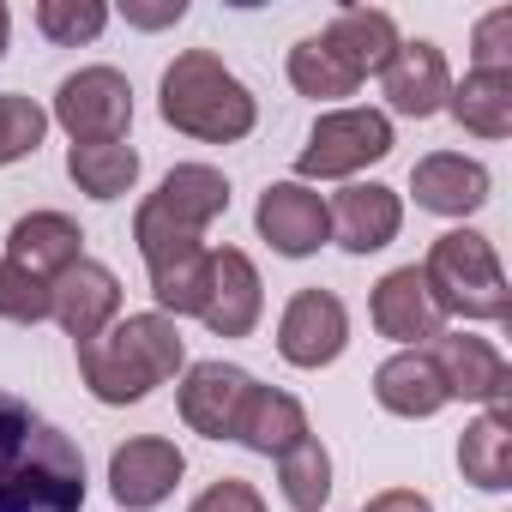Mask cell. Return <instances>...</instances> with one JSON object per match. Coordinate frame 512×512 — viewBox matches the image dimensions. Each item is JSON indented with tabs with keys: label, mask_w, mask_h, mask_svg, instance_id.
I'll list each match as a JSON object with an SVG mask.
<instances>
[{
	"label": "cell",
	"mask_w": 512,
	"mask_h": 512,
	"mask_svg": "<svg viewBox=\"0 0 512 512\" xmlns=\"http://www.w3.org/2000/svg\"><path fill=\"white\" fill-rule=\"evenodd\" d=\"M410 193L422 211L434 217H470L488 205L494 193V175L482 157H464V151H428L416 169H410Z\"/></svg>",
	"instance_id": "cell-18"
},
{
	"label": "cell",
	"mask_w": 512,
	"mask_h": 512,
	"mask_svg": "<svg viewBox=\"0 0 512 512\" xmlns=\"http://www.w3.org/2000/svg\"><path fill=\"white\" fill-rule=\"evenodd\" d=\"M266 314V284L260 266L247 260L241 247H211V278H205V302L199 320L211 338H247Z\"/></svg>",
	"instance_id": "cell-12"
},
{
	"label": "cell",
	"mask_w": 512,
	"mask_h": 512,
	"mask_svg": "<svg viewBox=\"0 0 512 512\" xmlns=\"http://www.w3.org/2000/svg\"><path fill=\"white\" fill-rule=\"evenodd\" d=\"M368 314H374V332L392 338V344H404V350H422L428 338L446 332V314L434 308L422 266H398V272H386V278L374 284V296H368Z\"/></svg>",
	"instance_id": "cell-16"
},
{
	"label": "cell",
	"mask_w": 512,
	"mask_h": 512,
	"mask_svg": "<svg viewBox=\"0 0 512 512\" xmlns=\"http://www.w3.org/2000/svg\"><path fill=\"white\" fill-rule=\"evenodd\" d=\"M229 211V175L211 163H175L157 193L139 199L133 211V247L157 253V247H181V241H205V229Z\"/></svg>",
	"instance_id": "cell-5"
},
{
	"label": "cell",
	"mask_w": 512,
	"mask_h": 512,
	"mask_svg": "<svg viewBox=\"0 0 512 512\" xmlns=\"http://www.w3.org/2000/svg\"><path fill=\"white\" fill-rule=\"evenodd\" d=\"M476 67L470 73H512V7H494L476 25Z\"/></svg>",
	"instance_id": "cell-32"
},
{
	"label": "cell",
	"mask_w": 512,
	"mask_h": 512,
	"mask_svg": "<svg viewBox=\"0 0 512 512\" xmlns=\"http://www.w3.org/2000/svg\"><path fill=\"white\" fill-rule=\"evenodd\" d=\"M181 476H187V458L163 434H133L109 452V494L127 512H157L181 488Z\"/></svg>",
	"instance_id": "cell-9"
},
{
	"label": "cell",
	"mask_w": 512,
	"mask_h": 512,
	"mask_svg": "<svg viewBox=\"0 0 512 512\" xmlns=\"http://www.w3.org/2000/svg\"><path fill=\"white\" fill-rule=\"evenodd\" d=\"M392 157V115L386 109H326L296 151V181H350L368 163Z\"/></svg>",
	"instance_id": "cell-6"
},
{
	"label": "cell",
	"mask_w": 512,
	"mask_h": 512,
	"mask_svg": "<svg viewBox=\"0 0 512 512\" xmlns=\"http://www.w3.org/2000/svg\"><path fill=\"white\" fill-rule=\"evenodd\" d=\"M67 175L85 199H127L133 181H139V151L127 139H109V145H67Z\"/></svg>",
	"instance_id": "cell-26"
},
{
	"label": "cell",
	"mask_w": 512,
	"mask_h": 512,
	"mask_svg": "<svg viewBox=\"0 0 512 512\" xmlns=\"http://www.w3.org/2000/svg\"><path fill=\"white\" fill-rule=\"evenodd\" d=\"M49 284L19 272L13 260H0V320H13V326H43L49 320Z\"/></svg>",
	"instance_id": "cell-31"
},
{
	"label": "cell",
	"mask_w": 512,
	"mask_h": 512,
	"mask_svg": "<svg viewBox=\"0 0 512 512\" xmlns=\"http://www.w3.org/2000/svg\"><path fill=\"white\" fill-rule=\"evenodd\" d=\"M350 350V308L332 290H296L278 314V356L290 368H332Z\"/></svg>",
	"instance_id": "cell-8"
},
{
	"label": "cell",
	"mask_w": 512,
	"mask_h": 512,
	"mask_svg": "<svg viewBox=\"0 0 512 512\" xmlns=\"http://www.w3.org/2000/svg\"><path fill=\"white\" fill-rule=\"evenodd\" d=\"M7 37H13V13L0 7V55H7Z\"/></svg>",
	"instance_id": "cell-36"
},
{
	"label": "cell",
	"mask_w": 512,
	"mask_h": 512,
	"mask_svg": "<svg viewBox=\"0 0 512 512\" xmlns=\"http://www.w3.org/2000/svg\"><path fill=\"white\" fill-rule=\"evenodd\" d=\"M422 356L434 362L446 398H464V404H488V410H494V404H506V392H512V368H506V356H500L488 338L440 332V338L422 344Z\"/></svg>",
	"instance_id": "cell-11"
},
{
	"label": "cell",
	"mask_w": 512,
	"mask_h": 512,
	"mask_svg": "<svg viewBox=\"0 0 512 512\" xmlns=\"http://www.w3.org/2000/svg\"><path fill=\"white\" fill-rule=\"evenodd\" d=\"M139 260H145V272H151V302H157V314H169V320L199 314L205 278H211V247H205V241L157 247V253H139Z\"/></svg>",
	"instance_id": "cell-23"
},
{
	"label": "cell",
	"mask_w": 512,
	"mask_h": 512,
	"mask_svg": "<svg viewBox=\"0 0 512 512\" xmlns=\"http://www.w3.org/2000/svg\"><path fill=\"white\" fill-rule=\"evenodd\" d=\"M374 398H380L386 416H404V422H428V416H440V410L452 404L446 386H440V374H434V362H428L422 350L386 356V362L374 368Z\"/></svg>",
	"instance_id": "cell-21"
},
{
	"label": "cell",
	"mask_w": 512,
	"mask_h": 512,
	"mask_svg": "<svg viewBox=\"0 0 512 512\" xmlns=\"http://www.w3.org/2000/svg\"><path fill=\"white\" fill-rule=\"evenodd\" d=\"M278 494L296 512H326V500H332V452L314 434L278 458Z\"/></svg>",
	"instance_id": "cell-28"
},
{
	"label": "cell",
	"mask_w": 512,
	"mask_h": 512,
	"mask_svg": "<svg viewBox=\"0 0 512 512\" xmlns=\"http://www.w3.org/2000/svg\"><path fill=\"white\" fill-rule=\"evenodd\" d=\"M380 91L392 103V115H410V121H428L446 109V91H452V67H446V49L416 37V43H398V55L386 61L380 73Z\"/></svg>",
	"instance_id": "cell-17"
},
{
	"label": "cell",
	"mask_w": 512,
	"mask_h": 512,
	"mask_svg": "<svg viewBox=\"0 0 512 512\" xmlns=\"http://www.w3.org/2000/svg\"><path fill=\"white\" fill-rule=\"evenodd\" d=\"M49 320L73 338V344H91L103 338L115 320H121V278L103 266V260H79L73 272H61L49 284Z\"/></svg>",
	"instance_id": "cell-14"
},
{
	"label": "cell",
	"mask_w": 512,
	"mask_h": 512,
	"mask_svg": "<svg viewBox=\"0 0 512 512\" xmlns=\"http://www.w3.org/2000/svg\"><path fill=\"white\" fill-rule=\"evenodd\" d=\"M458 470L470 488L482 494H506L512 488V410L494 404L482 410L464 434H458Z\"/></svg>",
	"instance_id": "cell-24"
},
{
	"label": "cell",
	"mask_w": 512,
	"mask_h": 512,
	"mask_svg": "<svg viewBox=\"0 0 512 512\" xmlns=\"http://www.w3.org/2000/svg\"><path fill=\"white\" fill-rule=\"evenodd\" d=\"M79 350V380L97 404H139L151 398L157 386H169L181 368H187V344H181V326L169 314H127L115 320L103 338L91 344H73Z\"/></svg>",
	"instance_id": "cell-2"
},
{
	"label": "cell",
	"mask_w": 512,
	"mask_h": 512,
	"mask_svg": "<svg viewBox=\"0 0 512 512\" xmlns=\"http://www.w3.org/2000/svg\"><path fill=\"white\" fill-rule=\"evenodd\" d=\"M326 217H332V241L362 260V253H380V247L398 241V229H404V199H398L386 181H350L344 193L326 199Z\"/></svg>",
	"instance_id": "cell-15"
},
{
	"label": "cell",
	"mask_w": 512,
	"mask_h": 512,
	"mask_svg": "<svg viewBox=\"0 0 512 512\" xmlns=\"http://www.w3.org/2000/svg\"><path fill=\"white\" fill-rule=\"evenodd\" d=\"M43 139H49V109H43L37 97L0 91V169L37 157V145H43Z\"/></svg>",
	"instance_id": "cell-29"
},
{
	"label": "cell",
	"mask_w": 512,
	"mask_h": 512,
	"mask_svg": "<svg viewBox=\"0 0 512 512\" xmlns=\"http://www.w3.org/2000/svg\"><path fill=\"white\" fill-rule=\"evenodd\" d=\"M49 121L73 139V145H109L127 139L133 127V85L115 67H79L55 85V109Z\"/></svg>",
	"instance_id": "cell-7"
},
{
	"label": "cell",
	"mask_w": 512,
	"mask_h": 512,
	"mask_svg": "<svg viewBox=\"0 0 512 512\" xmlns=\"http://www.w3.org/2000/svg\"><path fill=\"white\" fill-rule=\"evenodd\" d=\"M422 278H428V296H434L440 314L482 320V326H500L512 314V290H506V272H500V253L476 229L434 235L428 260H422Z\"/></svg>",
	"instance_id": "cell-4"
},
{
	"label": "cell",
	"mask_w": 512,
	"mask_h": 512,
	"mask_svg": "<svg viewBox=\"0 0 512 512\" xmlns=\"http://www.w3.org/2000/svg\"><path fill=\"white\" fill-rule=\"evenodd\" d=\"M320 43H326L356 79H380L404 37H398L392 13H380V7H344V13H332V25L320 31Z\"/></svg>",
	"instance_id": "cell-20"
},
{
	"label": "cell",
	"mask_w": 512,
	"mask_h": 512,
	"mask_svg": "<svg viewBox=\"0 0 512 512\" xmlns=\"http://www.w3.org/2000/svg\"><path fill=\"white\" fill-rule=\"evenodd\" d=\"M7 260L43 284H55L61 272H73L85 260V229L67 211H25L7 229Z\"/></svg>",
	"instance_id": "cell-19"
},
{
	"label": "cell",
	"mask_w": 512,
	"mask_h": 512,
	"mask_svg": "<svg viewBox=\"0 0 512 512\" xmlns=\"http://www.w3.org/2000/svg\"><path fill=\"white\" fill-rule=\"evenodd\" d=\"M253 386L260 380L247 368H235V362H193L181 374V392H175L181 422L193 434H205V440H235V422H241V404H247Z\"/></svg>",
	"instance_id": "cell-13"
},
{
	"label": "cell",
	"mask_w": 512,
	"mask_h": 512,
	"mask_svg": "<svg viewBox=\"0 0 512 512\" xmlns=\"http://www.w3.org/2000/svg\"><path fill=\"white\" fill-rule=\"evenodd\" d=\"M187 512H272V506H266V494L253 488V482H241V476H217Z\"/></svg>",
	"instance_id": "cell-33"
},
{
	"label": "cell",
	"mask_w": 512,
	"mask_h": 512,
	"mask_svg": "<svg viewBox=\"0 0 512 512\" xmlns=\"http://www.w3.org/2000/svg\"><path fill=\"white\" fill-rule=\"evenodd\" d=\"M91 476L67 428L0 392V512H85Z\"/></svg>",
	"instance_id": "cell-1"
},
{
	"label": "cell",
	"mask_w": 512,
	"mask_h": 512,
	"mask_svg": "<svg viewBox=\"0 0 512 512\" xmlns=\"http://www.w3.org/2000/svg\"><path fill=\"white\" fill-rule=\"evenodd\" d=\"M121 19L139 25V31H163V25H181L187 19V0H127Z\"/></svg>",
	"instance_id": "cell-34"
},
{
	"label": "cell",
	"mask_w": 512,
	"mask_h": 512,
	"mask_svg": "<svg viewBox=\"0 0 512 512\" xmlns=\"http://www.w3.org/2000/svg\"><path fill=\"white\" fill-rule=\"evenodd\" d=\"M37 31L61 49H79V43H97L103 25H109V7L103 0H37Z\"/></svg>",
	"instance_id": "cell-30"
},
{
	"label": "cell",
	"mask_w": 512,
	"mask_h": 512,
	"mask_svg": "<svg viewBox=\"0 0 512 512\" xmlns=\"http://www.w3.org/2000/svg\"><path fill=\"white\" fill-rule=\"evenodd\" d=\"M284 73H290V85L302 91V97H314V103H344V97H356L362 91V79L320 43V37H302L296 49H290V61H284Z\"/></svg>",
	"instance_id": "cell-27"
},
{
	"label": "cell",
	"mask_w": 512,
	"mask_h": 512,
	"mask_svg": "<svg viewBox=\"0 0 512 512\" xmlns=\"http://www.w3.org/2000/svg\"><path fill=\"white\" fill-rule=\"evenodd\" d=\"M446 115L476 139H506L512 133V73H464V79H452Z\"/></svg>",
	"instance_id": "cell-25"
},
{
	"label": "cell",
	"mask_w": 512,
	"mask_h": 512,
	"mask_svg": "<svg viewBox=\"0 0 512 512\" xmlns=\"http://www.w3.org/2000/svg\"><path fill=\"white\" fill-rule=\"evenodd\" d=\"M362 512H434V500L416 494V488H380V494L362 500Z\"/></svg>",
	"instance_id": "cell-35"
},
{
	"label": "cell",
	"mask_w": 512,
	"mask_h": 512,
	"mask_svg": "<svg viewBox=\"0 0 512 512\" xmlns=\"http://www.w3.org/2000/svg\"><path fill=\"white\" fill-rule=\"evenodd\" d=\"M235 440H241L247 452H260V458H284L290 446L308 440V410H302V398H290L284 386H253L247 404H241Z\"/></svg>",
	"instance_id": "cell-22"
},
{
	"label": "cell",
	"mask_w": 512,
	"mask_h": 512,
	"mask_svg": "<svg viewBox=\"0 0 512 512\" xmlns=\"http://www.w3.org/2000/svg\"><path fill=\"white\" fill-rule=\"evenodd\" d=\"M253 229L260 241H272V253L284 260H308L332 241V217H326V193H314L308 181H272L253 205Z\"/></svg>",
	"instance_id": "cell-10"
},
{
	"label": "cell",
	"mask_w": 512,
	"mask_h": 512,
	"mask_svg": "<svg viewBox=\"0 0 512 512\" xmlns=\"http://www.w3.org/2000/svg\"><path fill=\"white\" fill-rule=\"evenodd\" d=\"M157 115L199 139V145H235L260 127V97H253L211 49H181L169 67H163V85H157Z\"/></svg>",
	"instance_id": "cell-3"
}]
</instances>
